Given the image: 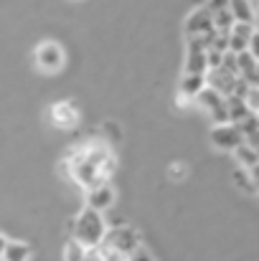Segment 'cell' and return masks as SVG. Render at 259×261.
<instances>
[{"mask_svg": "<svg viewBox=\"0 0 259 261\" xmlns=\"http://www.w3.org/2000/svg\"><path fill=\"white\" fill-rule=\"evenodd\" d=\"M168 173H171V180H183V177H185V165H178V163H175V165H171Z\"/></svg>", "mask_w": 259, "mask_h": 261, "instance_id": "ffe728a7", "label": "cell"}, {"mask_svg": "<svg viewBox=\"0 0 259 261\" xmlns=\"http://www.w3.org/2000/svg\"><path fill=\"white\" fill-rule=\"evenodd\" d=\"M5 244H8V239L0 233V256H3V251H5Z\"/></svg>", "mask_w": 259, "mask_h": 261, "instance_id": "cb8c5ba5", "label": "cell"}, {"mask_svg": "<svg viewBox=\"0 0 259 261\" xmlns=\"http://www.w3.org/2000/svg\"><path fill=\"white\" fill-rule=\"evenodd\" d=\"M107 231H109V226H107L102 211H97V208H91V205H84V208L79 211V216H77V221H74V239H77L79 244H84L86 249L99 246V244L104 241Z\"/></svg>", "mask_w": 259, "mask_h": 261, "instance_id": "3957f363", "label": "cell"}, {"mask_svg": "<svg viewBox=\"0 0 259 261\" xmlns=\"http://www.w3.org/2000/svg\"><path fill=\"white\" fill-rule=\"evenodd\" d=\"M206 74H185L183 71V79H180V94L188 96V99H196V94L206 87Z\"/></svg>", "mask_w": 259, "mask_h": 261, "instance_id": "4fadbf2b", "label": "cell"}, {"mask_svg": "<svg viewBox=\"0 0 259 261\" xmlns=\"http://www.w3.org/2000/svg\"><path fill=\"white\" fill-rule=\"evenodd\" d=\"M64 259L66 261H79V259H86V246L84 244H79L74 236H72V241L64 246Z\"/></svg>", "mask_w": 259, "mask_h": 261, "instance_id": "d6986e66", "label": "cell"}, {"mask_svg": "<svg viewBox=\"0 0 259 261\" xmlns=\"http://www.w3.org/2000/svg\"><path fill=\"white\" fill-rule=\"evenodd\" d=\"M0 259H5V261H26V259H31V246H28V244H23V241H13V239H8L5 251H3V256H0Z\"/></svg>", "mask_w": 259, "mask_h": 261, "instance_id": "5bb4252c", "label": "cell"}, {"mask_svg": "<svg viewBox=\"0 0 259 261\" xmlns=\"http://www.w3.org/2000/svg\"><path fill=\"white\" fill-rule=\"evenodd\" d=\"M234 158H237V163L242 165V168H252L254 163H259V152H257V147L254 145H249L247 140L234 150Z\"/></svg>", "mask_w": 259, "mask_h": 261, "instance_id": "9a60e30c", "label": "cell"}, {"mask_svg": "<svg viewBox=\"0 0 259 261\" xmlns=\"http://www.w3.org/2000/svg\"><path fill=\"white\" fill-rule=\"evenodd\" d=\"M203 112H208V117L214 119V124H221V122H231V117H229V96L226 94H221L219 89L214 87H206L201 89L198 94H196V99H193Z\"/></svg>", "mask_w": 259, "mask_h": 261, "instance_id": "277c9868", "label": "cell"}, {"mask_svg": "<svg viewBox=\"0 0 259 261\" xmlns=\"http://www.w3.org/2000/svg\"><path fill=\"white\" fill-rule=\"evenodd\" d=\"M234 182H237L239 188H244L247 193H257L259 190L257 180L252 177V173H249L247 168H242V165H239V170H234Z\"/></svg>", "mask_w": 259, "mask_h": 261, "instance_id": "ac0fdd59", "label": "cell"}, {"mask_svg": "<svg viewBox=\"0 0 259 261\" xmlns=\"http://www.w3.org/2000/svg\"><path fill=\"white\" fill-rule=\"evenodd\" d=\"M254 23H247V20H237L234 28L229 31V51L239 54V51H247L249 48V41L254 36Z\"/></svg>", "mask_w": 259, "mask_h": 261, "instance_id": "7c38bea8", "label": "cell"}, {"mask_svg": "<svg viewBox=\"0 0 259 261\" xmlns=\"http://www.w3.org/2000/svg\"><path fill=\"white\" fill-rule=\"evenodd\" d=\"M247 170L252 173V177L257 180V185H259V163H254V165H252V168H247Z\"/></svg>", "mask_w": 259, "mask_h": 261, "instance_id": "603a6c76", "label": "cell"}, {"mask_svg": "<svg viewBox=\"0 0 259 261\" xmlns=\"http://www.w3.org/2000/svg\"><path fill=\"white\" fill-rule=\"evenodd\" d=\"M140 233L127 226L109 228L104 241L99 244V256L102 259H132L135 251L140 249Z\"/></svg>", "mask_w": 259, "mask_h": 261, "instance_id": "7a4b0ae2", "label": "cell"}, {"mask_svg": "<svg viewBox=\"0 0 259 261\" xmlns=\"http://www.w3.org/2000/svg\"><path fill=\"white\" fill-rule=\"evenodd\" d=\"M234 23H237V18H234L231 8H224V10L214 13V25H216V31H221V33H229V31L234 28Z\"/></svg>", "mask_w": 259, "mask_h": 261, "instance_id": "e0dca14e", "label": "cell"}, {"mask_svg": "<svg viewBox=\"0 0 259 261\" xmlns=\"http://www.w3.org/2000/svg\"><path fill=\"white\" fill-rule=\"evenodd\" d=\"M206 82H208V87L219 89L221 94L231 96V94H237V87H239L242 76H239L237 71L226 69L224 64H219V66H211V69H208V74H206Z\"/></svg>", "mask_w": 259, "mask_h": 261, "instance_id": "9c48e42d", "label": "cell"}, {"mask_svg": "<svg viewBox=\"0 0 259 261\" xmlns=\"http://www.w3.org/2000/svg\"><path fill=\"white\" fill-rule=\"evenodd\" d=\"M229 8H231V13H234L237 20H247V23H254L257 20V10L252 8L249 0H231Z\"/></svg>", "mask_w": 259, "mask_h": 261, "instance_id": "2e32d148", "label": "cell"}, {"mask_svg": "<svg viewBox=\"0 0 259 261\" xmlns=\"http://www.w3.org/2000/svg\"><path fill=\"white\" fill-rule=\"evenodd\" d=\"M49 122H51V127L64 129V132L74 129L79 124V109H77V104L74 101H56V104H51L49 107Z\"/></svg>", "mask_w": 259, "mask_h": 261, "instance_id": "52a82bcc", "label": "cell"}, {"mask_svg": "<svg viewBox=\"0 0 259 261\" xmlns=\"http://www.w3.org/2000/svg\"><path fill=\"white\" fill-rule=\"evenodd\" d=\"M229 3H231V0H208L206 5L211 8V13H219V10H224V8H229Z\"/></svg>", "mask_w": 259, "mask_h": 261, "instance_id": "44dd1931", "label": "cell"}, {"mask_svg": "<svg viewBox=\"0 0 259 261\" xmlns=\"http://www.w3.org/2000/svg\"><path fill=\"white\" fill-rule=\"evenodd\" d=\"M33 61H36V69H38V71H43V74H59V71L64 69L66 56H64L61 43H56V41H43V43L36 46Z\"/></svg>", "mask_w": 259, "mask_h": 261, "instance_id": "5b68a950", "label": "cell"}, {"mask_svg": "<svg viewBox=\"0 0 259 261\" xmlns=\"http://www.w3.org/2000/svg\"><path fill=\"white\" fill-rule=\"evenodd\" d=\"M117 168V160H114V152H112V145L99 135V137H91L84 140L82 145H77L66 160V170L69 177L82 185V188H91V185H99V182H107L112 173Z\"/></svg>", "mask_w": 259, "mask_h": 261, "instance_id": "6da1fadb", "label": "cell"}, {"mask_svg": "<svg viewBox=\"0 0 259 261\" xmlns=\"http://www.w3.org/2000/svg\"><path fill=\"white\" fill-rule=\"evenodd\" d=\"M249 51L259 59V31H254V36H252V41H249Z\"/></svg>", "mask_w": 259, "mask_h": 261, "instance_id": "7402d4cb", "label": "cell"}, {"mask_svg": "<svg viewBox=\"0 0 259 261\" xmlns=\"http://www.w3.org/2000/svg\"><path fill=\"white\" fill-rule=\"evenodd\" d=\"M183 28H185V36H188V38H201V36H206V33L216 31L211 8H208V5H203V8H196V10H193V13L185 18Z\"/></svg>", "mask_w": 259, "mask_h": 261, "instance_id": "ba28073f", "label": "cell"}, {"mask_svg": "<svg viewBox=\"0 0 259 261\" xmlns=\"http://www.w3.org/2000/svg\"><path fill=\"white\" fill-rule=\"evenodd\" d=\"M244 142V132L239 124L234 122H221V124H214L211 129V145L219 147V150H237L239 145Z\"/></svg>", "mask_w": 259, "mask_h": 261, "instance_id": "8992f818", "label": "cell"}, {"mask_svg": "<svg viewBox=\"0 0 259 261\" xmlns=\"http://www.w3.org/2000/svg\"><path fill=\"white\" fill-rule=\"evenodd\" d=\"M114 200H117V193H114V188L109 185V180L86 188V205H91V208H97V211H102V213H107V211L114 205Z\"/></svg>", "mask_w": 259, "mask_h": 261, "instance_id": "8fae6325", "label": "cell"}, {"mask_svg": "<svg viewBox=\"0 0 259 261\" xmlns=\"http://www.w3.org/2000/svg\"><path fill=\"white\" fill-rule=\"evenodd\" d=\"M208 48L198 38H188V51H185V74H208Z\"/></svg>", "mask_w": 259, "mask_h": 261, "instance_id": "30bf717a", "label": "cell"}]
</instances>
